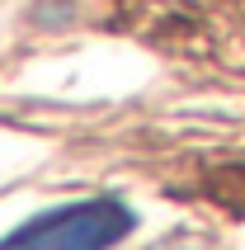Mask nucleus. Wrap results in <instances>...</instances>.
<instances>
[{
  "instance_id": "1",
  "label": "nucleus",
  "mask_w": 245,
  "mask_h": 250,
  "mask_svg": "<svg viewBox=\"0 0 245 250\" xmlns=\"http://www.w3.org/2000/svg\"><path fill=\"white\" fill-rule=\"evenodd\" d=\"M137 212L113 194L57 203L47 212H33L10 236H0V250H113L132 236Z\"/></svg>"
},
{
  "instance_id": "2",
  "label": "nucleus",
  "mask_w": 245,
  "mask_h": 250,
  "mask_svg": "<svg viewBox=\"0 0 245 250\" xmlns=\"http://www.w3.org/2000/svg\"><path fill=\"white\" fill-rule=\"evenodd\" d=\"M156 250H207V246H198V241H170V246H156Z\"/></svg>"
}]
</instances>
